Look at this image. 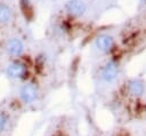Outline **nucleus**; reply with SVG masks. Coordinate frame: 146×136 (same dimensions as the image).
I'll use <instances>...</instances> for the list:
<instances>
[{"mask_svg":"<svg viewBox=\"0 0 146 136\" xmlns=\"http://www.w3.org/2000/svg\"><path fill=\"white\" fill-rule=\"evenodd\" d=\"M39 95V90L35 83L33 82H27L25 83L21 90H19V98L24 104H31L33 103Z\"/></svg>","mask_w":146,"mask_h":136,"instance_id":"nucleus-1","label":"nucleus"},{"mask_svg":"<svg viewBox=\"0 0 146 136\" xmlns=\"http://www.w3.org/2000/svg\"><path fill=\"white\" fill-rule=\"evenodd\" d=\"M6 73L7 75L10 78V79H14V80H22V79H25L26 78V74H27V67L24 63H21V62H14L11 64L8 65L7 70H6Z\"/></svg>","mask_w":146,"mask_h":136,"instance_id":"nucleus-2","label":"nucleus"},{"mask_svg":"<svg viewBox=\"0 0 146 136\" xmlns=\"http://www.w3.org/2000/svg\"><path fill=\"white\" fill-rule=\"evenodd\" d=\"M113 46V39L110 35H99L96 39V47L102 51H107Z\"/></svg>","mask_w":146,"mask_h":136,"instance_id":"nucleus-6","label":"nucleus"},{"mask_svg":"<svg viewBox=\"0 0 146 136\" xmlns=\"http://www.w3.org/2000/svg\"><path fill=\"white\" fill-rule=\"evenodd\" d=\"M116 72H117V66L114 62H110L106 64V66L103 69V72H102V78L107 81V82H111L112 80L115 79L116 77Z\"/></svg>","mask_w":146,"mask_h":136,"instance_id":"nucleus-5","label":"nucleus"},{"mask_svg":"<svg viewBox=\"0 0 146 136\" xmlns=\"http://www.w3.org/2000/svg\"><path fill=\"white\" fill-rule=\"evenodd\" d=\"M66 9L72 15L81 16L86 11V5L82 0H70L66 3Z\"/></svg>","mask_w":146,"mask_h":136,"instance_id":"nucleus-3","label":"nucleus"},{"mask_svg":"<svg viewBox=\"0 0 146 136\" xmlns=\"http://www.w3.org/2000/svg\"><path fill=\"white\" fill-rule=\"evenodd\" d=\"M145 1H146V0H145Z\"/></svg>","mask_w":146,"mask_h":136,"instance_id":"nucleus-10","label":"nucleus"},{"mask_svg":"<svg viewBox=\"0 0 146 136\" xmlns=\"http://www.w3.org/2000/svg\"><path fill=\"white\" fill-rule=\"evenodd\" d=\"M24 50V46L23 42L17 39V38H13L8 41L7 43V51L11 55V56H19Z\"/></svg>","mask_w":146,"mask_h":136,"instance_id":"nucleus-4","label":"nucleus"},{"mask_svg":"<svg viewBox=\"0 0 146 136\" xmlns=\"http://www.w3.org/2000/svg\"><path fill=\"white\" fill-rule=\"evenodd\" d=\"M8 121H9L8 114L3 111H0V135L2 133H5V130L7 128V125H8Z\"/></svg>","mask_w":146,"mask_h":136,"instance_id":"nucleus-9","label":"nucleus"},{"mask_svg":"<svg viewBox=\"0 0 146 136\" xmlns=\"http://www.w3.org/2000/svg\"><path fill=\"white\" fill-rule=\"evenodd\" d=\"M128 88H129V91L132 95L138 96V95H141L143 91H144V83L140 80H131L129 82Z\"/></svg>","mask_w":146,"mask_h":136,"instance_id":"nucleus-7","label":"nucleus"},{"mask_svg":"<svg viewBox=\"0 0 146 136\" xmlns=\"http://www.w3.org/2000/svg\"><path fill=\"white\" fill-rule=\"evenodd\" d=\"M11 19V10L8 6L0 3V23H8Z\"/></svg>","mask_w":146,"mask_h":136,"instance_id":"nucleus-8","label":"nucleus"}]
</instances>
